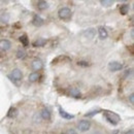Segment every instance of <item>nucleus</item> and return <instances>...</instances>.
Returning <instances> with one entry per match:
<instances>
[{
	"label": "nucleus",
	"instance_id": "nucleus-1",
	"mask_svg": "<svg viewBox=\"0 0 134 134\" xmlns=\"http://www.w3.org/2000/svg\"><path fill=\"white\" fill-rule=\"evenodd\" d=\"M8 79H10L13 83H15L16 85H18V83L21 82L22 79H23V73H22V71H21L20 69H18V68L17 69H14V70L12 71V73L8 74Z\"/></svg>",
	"mask_w": 134,
	"mask_h": 134
},
{
	"label": "nucleus",
	"instance_id": "nucleus-2",
	"mask_svg": "<svg viewBox=\"0 0 134 134\" xmlns=\"http://www.w3.org/2000/svg\"><path fill=\"white\" fill-rule=\"evenodd\" d=\"M58 15H59V18L61 20L67 21V20H69L71 18V10H70L69 7H62L58 12Z\"/></svg>",
	"mask_w": 134,
	"mask_h": 134
},
{
	"label": "nucleus",
	"instance_id": "nucleus-3",
	"mask_svg": "<svg viewBox=\"0 0 134 134\" xmlns=\"http://www.w3.org/2000/svg\"><path fill=\"white\" fill-rule=\"evenodd\" d=\"M104 117L105 119L110 123V124H113V125H118V123H119V121H120V118L118 117L117 115H115V114H111V113H108V111H104Z\"/></svg>",
	"mask_w": 134,
	"mask_h": 134
},
{
	"label": "nucleus",
	"instance_id": "nucleus-4",
	"mask_svg": "<svg viewBox=\"0 0 134 134\" xmlns=\"http://www.w3.org/2000/svg\"><path fill=\"white\" fill-rule=\"evenodd\" d=\"M91 127V122L89 120H82L80 121V123L77 124V129L81 131V132H86L90 129Z\"/></svg>",
	"mask_w": 134,
	"mask_h": 134
},
{
	"label": "nucleus",
	"instance_id": "nucleus-5",
	"mask_svg": "<svg viewBox=\"0 0 134 134\" xmlns=\"http://www.w3.org/2000/svg\"><path fill=\"white\" fill-rule=\"evenodd\" d=\"M13 44L10 42V40L8 39H0V50L3 52H7L12 49Z\"/></svg>",
	"mask_w": 134,
	"mask_h": 134
},
{
	"label": "nucleus",
	"instance_id": "nucleus-6",
	"mask_svg": "<svg viewBox=\"0 0 134 134\" xmlns=\"http://www.w3.org/2000/svg\"><path fill=\"white\" fill-rule=\"evenodd\" d=\"M108 69L113 72H116V71H120L123 69V64L118 62V61H113L110 63H108Z\"/></svg>",
	"mask_w": 134,
	"mask_h": 134
},
{
	"label": "nucleus",
	"instance_id": "nucleus-7",
	"mask_svg": "<svg viewBox=\"0 0 134 134\" xmlns=\"http://www.w3.org/2000/svg\"><path fill=\"white\" fill-rule=\"evenodd\" d=\"M68 95L71 96V97H73V98H80L82 96V93H81V91L77 88L71 87V88L68 89Z\"/></svg>",
	"mask_w": 134,
	"mask_h": 134
},
{
	"label": "nucleus",
	"instance_id": "nucleus-8",
	"mask_svg": "<svg viewBox=\"0 0 134 134\" xmlns=\"http://www.w3.org/2000/svg\"><path fill=\"white\" fill-rule=\"evenodd\" d=\"M39 114H40V117H41V119H42L43 121H50L51 118H52L51 110L49 108H47V107H43Z\"/></svg>",
	"mask_w": 134,
	"mask_h": 134
},
{
	"label": "nucleus",
	"instance_id": "nucleus-9",
	"mask_svg": "<svg viewBox=\"0 0 134 134\" xmlns=\"http://www.w3.org/2000/svg\"><path fill=\"white\" fill-rule=\"evenodd\" d=\"M42 67H43V64H42L41 60H39V59H34L33 61L31 62V68H32L33 70H35L36 72H37L38 70L42 69Z\"/></svg>",
	"mask_w": 134,
	"mask_h": 134
},
{
	"label": "nucleus",
	"instance_id": "nucleus-10",
	"mask_svg": "<svg viewBox=\"0 0 134 134\" xmlns=\"http://www.w3.org/2000/svg\"><path fill=\"white\" fill-rule=\"evenodd\" d=\"M32 24L36 27H40L44 24V21L41 17H39L38 15H34L33 19H32Z\"/></svg>",
	"mask_w": 134,
	"mask_h": 134
},
{
	"label": "nucleus",
	"instance_id": "nucleus-11",
	"mask_svg": "<svg viewBox=\"0 0 134 134\" xmlns=\"http://www.w3.org/2000/svg\"><path fill=\"white\" fill-rule=\"evenodd\" d=\"M32 44H33L34 48H42V47H44L47 44V39H44L42 37H39L36 40H34Z\"/></svg>",
	"mask_w": 134,
	"mask_h": 134
},
{
	"label": "nucleus",
	"instance_id": "nucleus-12",
	"mask_svg": "<svg viewBox=\"0 0 134 134\" xmlns=\"http://www.w3.org/2000/svg\"><path fill=\"white\" fill-rule=\"evenodd\" d=\"M86 38H89V39H93L94 37H95V35H96V30L94 29V28H90V29H87L86 31H85L84 33H83Z\"/></svg>",
	"mask_w": 134,
	"mask_h": 134
},
{
	"label": "nucleus",
	"instance_id": "nucleus-13",
	"mask_svg": "<svg viewBox=\"0 0 134 134\" xmlns=\"http://www.w3.org/2000/svg\"><path fill=\"white\" fill-rule=\"evenodd\" d=\"M36 7H37L38 10H46L47 8H49V3L47 1L40 0V1L36 2Z\"/></svg>",
	"mask_w": 134,
	"mask_h": 134
},
{
	"label": "nucleus",
	"instance_id": "nucleus-14",
	"mask_svg": "<svg viewBox=\"0 0 134 134\" xmlns=\"http://www.w3.org/2000/svg\"><path fill=\"white\" fill-rule=\"evenodd\" d=\"M39 79H40V73H39V72H36V71L31 72V73L29 74V76H28V80H29V82H31V83L37 82Z\"/></svg>",
	"mask_w": 134,
	"mask_h": 134
},
{
	"label": "nucleus",
	"instance_id": "nucleus-15",
	"mask_svg": "<svg viewBox=\"0 0 134 134\" xmlns=\"http://www.w3.org/2000/svg\"><path fill=\"white\" fill-rule=\"evenodd\" d=\"M9 20H10L9 14H7V13H2V14L0 15V22H1L2 24H7V23L9 22Z\"/></svg>",
	"mask_w": 134,
	"mask_h": 134
},
{
	"label": "nucleus",
	"instance_id": "nucleus-16",
	"mask_svg": "<svg viewBox=\"0 0 134 134\" xmlns=\"http://www.w3.org/2000/svg\"><path fill=\"white\" fill-rule=\"evenodd\" d=\"M98 33H99L100 39H105V38H107V36H108L107 30H106L104 27H99V28H98Z\"/></svg>",
	"mask_w": 134,
	"mask_h": 134
},
{
	"label": "nucleus",
	"instance_id": "nucleus-17",
	"mask_svg": "<svg viewBox=\"0 0 134 134\" xmlns=\"http://www.w3.org/2000/svg\"><path fill=\"white\" fill-rule=\"evenodd\" d=\"M20 41H21V43H22V46L24 48H27L29 46V39H28L27 35H22L20 37Z\"/></svg>",
	"mask_w": 134,
	"mask_h": 134
},
{
	"label": "nucleus",
	"instance_id": "nucleus-18",
	"mask_svg": "<svg viewBox=\"0 0 134 134\" xmlns=\"http://www.w3.org/2000/svg\"><path fill=\"white\" fill-rule=\"evenodd\" d=\"M59 111H60V115H61V117L64 118V119H66V120H71V119H73V118H74V116L67 114L66 111H65V110H63L61 107H59Z\"/></svg>",
	"mask_w": 134,
	"mask_h": 134
},
{
	"label": "nucleus",
	"instance_id": "nucleus-19",
	"mask_svg": "<svg viewBox=\"0 0 134 134\" xmlns=\"http://www.w3.org/2000/svg\"><path fill=\"white\" fill-rule=\"evenodd\" d=\"M129 12V5L128 4H122L120 7V13L121 15H127Z\"/></svg>",
	"mask_w": 134,
	"mask_h": 134
},
{
	"label": "nucleus",
	"instance_id": "nucleus-20",
	"mask_svg": "<svg viewBox=\"0 0 134 134\" xmlns=\"http://www.w3.org/2000/svg\"><path fill=\"white\" fill-rule=\"evenodd\" d=\"M17 115H18L17 108H15V107H12V108L9 109L8 114H7V117H8V118H12V119H14V118L17 117Z\"/></svg>",
	"mask_w": 134,
	"mask_h": 134
},
{
	"label": "nucleus",
	"instance_id": "nucleus-21",
	"mask_svg": "<svg viewBox=\"0 0 134 134\" xmlns=\"http://www.w3.org/2000/svg\"><path fill=\"white\" fill-rule=\"evenodd\" d=\"M32 120H33V122L35 123V124H40L41 121H42V119H41V117H40V114H38V113L34 114Z\"/></svg>",
	"mask_w": 134,
	"mask_h": 134
},
{
	"label": "nucleus",
	"instance_id": "nucleus-22",
	"mask_svg": "<svg viewBox=\"0 0 134 134\" xmlns=\"http://www.w3.org/2000/svg\"><path fill=\"white\" fill-rule=\"evenodd\" d=\"M17 57L19 59H24V58H26V52L24 50H22V49H19L17 51Z\"/></svg>",
	"mask_w": 134,
	"mask_h": 134
},
{
	"label": "nucleus",
	"instance_id": "nucleus-23",
	"mask_svg": "<svg viewBox=\"0 0 134 134\" xmlns=\"http://www.w3.org/2000/svg\"><path fill=\"white\" fill-rule=\"evenodd\" d=\"M77 65L80 67H83V68H87V67L90 66V63L88 61H79L77 62Z\"/></svg>",
	"mask_w": 134,
	"mask_h": 134
},
{
	"label": "nucleus",
	"instance_id": "nucleus-24",
	"mask_svg": "<svg viewBox=\"0 0 134 134\" xmlns=\"http://www.w3.org/2000/svg\"><path fill=\"white\" fill-rule=\"evenodd\" d=\"M132 73H133V70H132V69H128V70H126V71H125V73H124L123 77H124V79H128L130 75H132Z\"/></svg>",
	"mask_w": 134,
	"mask_h": 134
},
{
	"label": "nucleus",
	"instance_id": "nucleus-25",
	"mask_svg": "<svg viewBox=\"0 0 134 134\" xmlns=\"http://www.w3.org/2000/svg\"><path fill=\"white\" fill-rule=\"evenodd\" d=\"M100 3L103 5V6H110V5H113V1H100Z\"/></svg>",
	"mask_w": 134,
	"mask_h": 134
},
{
	"label": "nucleus",
	"instance_id": "nucleus-26",
	"mask_svg": "<svg viewBox=\"0 0 134 134\" xmlns=\"http://www.w3.org/2000/svg\"><path fill=\"white\" fill-rule=\"evenodd\" d=\"M66 134H77V131L75 129H73V128H70V129H68Z\"/></svg>",
	"mask_w": 134,
	"mask_h": 134
},
{
	"label": "nucleus",
	"instance_id": "nucleus-27",
	"mask_svg": "<svg viewBox=\"0 0 134 134\" xmlns=\"http://www.w3.org/2000/svg\"><path fill=\"white\" fill-rule=\"evenodd\" d=\"M129 99H130L131 104H133V103H134V95H133V94H131V95L129 96Z\"/></svg>",
	"mask_w": 134,
	"mask_h": 134
},
{
	"label": "nucleus",
	"instance_id": "nucleus-28",
	"mask_svg": "<svg viewBox=\"0 0 134 134\" xmlns=\"http://www.w3.org/2000/svg\"><path fill=\"white\" fill-rule=\"evenodd\" d=\"M125 134H134V132H133V129H130V130H128L127 132Z\"/></svg>",
	"mask_w": 134,
	"mask_h": 134
},
{
	"label": "nucleus",
	"instance_id": "nucleus-29",
	"mask_svg": "<svg viewBox=\"0 0 134 134\" xmlns=\"http://www.w3.org/2000/svg\"><path fill=\"white\" fill-rule=\"evenodd\" d=\"M92 134H102V133H101L99 130H95V131H93V133Z\"/></svg>",
	"mask_w": 134,
	"mask_h": 134
},
{
	"label": "nucleus",
	"instance_id": "nucleus-30",
	"mask_svg": "<svg viewBox=\"0 0 134 134\" xmlns=\"http://www.w3.org/2000/svg\"><path fill=\"white\" fill-rule=\"evenodd\" d=\"M61 134H65V133H61Z\"/></svg>",
	"mask_w": 134,
	"mask_h": 134
}]
</instances>
